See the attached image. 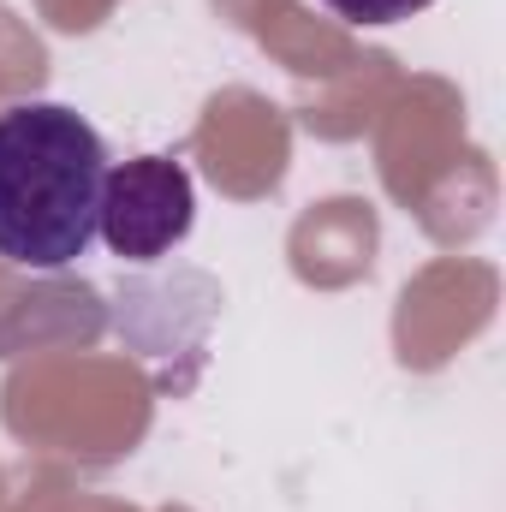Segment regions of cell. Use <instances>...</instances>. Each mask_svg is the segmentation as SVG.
I'll list each match as a JSON object with an SVG mask.
<instances>
[{
  "label": "cell",
  "instance_id": "6da1fadb",
  "mask_svg": "<svg viewBox=\"0 0 506 512\" xmlns=\"http://www.w3.org/2000/svg\"><path fill=\"white\" fill-rule=\"evenodd\" d=\"M108 149L96 126L60 102L0 114V262L66 268L90 251Z\"/></svg>",
  "mask_w": 506,
  "mask_h": 512
},
{
  "label": "cell",
  "instance_id": "7a4b0ae2",
  "mask_svg": "<svg viewBox=\"0 0 506 512\" xmlns=\"http://www.w3.org/2000/svg\"><path fill=\"white\" fill-rule=\"evenodd\" d=\"M191 221H197V185L173 155H137L108 167L96 233L108 239L114 256L155 262L191 233Z\"/></svg>",
  "mask_w": 506,
  "mask_h": 512
},
{
  "label": "cell",
  "instance_id": "3957f363",
  "mask_svg": "<svg viewBox=\"0 0 506 512\" xmlns=\"http://www.w3.org/2000/svg\"><path fill=\"white\" fill-rule=\"evenodd\" d=\"M322 6H334V12L352 18V24H399V18L423 12L429 0H322Z\"/></svg>",
  "mask_w": 506,
  "mask_h": 512
}]
</instances>
